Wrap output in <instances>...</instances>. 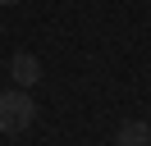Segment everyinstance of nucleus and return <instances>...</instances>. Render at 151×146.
Masks as SVG:
<instances>
[{"instance_id":"f257e3e1","label":"nucleus","mask_w":151,"mask_h":146,"mask_svg":"<svg viewBox=\"0 0 151 146\" xmlns=\"http://www.w3.org/2000/svg\"><path fill=\"white\" fill-rule=\"evenodd\" d=\"M32 119H37V105H32V96H28L23 87L0 91V132L19 137V132H28V128H32Z\"/></svg>"},{"instance_id":"f03ea898","label":"nucleus","mask_w":151,"mask_h":146,"mask_svg":"<svg viewBox=\"0 0 151 146\" xmlns=\"http://www.w3.org/2000/svg\"><path fill=\"white\" fill-rule=\"evenodd\" d=\"M9 78L19 82L23 91H28V87H37V82H41V59H37L32 50H19V55L9 59Z\"/></svg>"},{"instance_id":"7ed1b4c3","label":"nucleus","mask_w":151,"mask_h":146,"mask_svg":"<svg viewBox=\"0 0 151 146\" xmlns=\"http://www.w3.org/2000/svg\"><path fill=\"white\" fill-rule=\"evenodd\" d=\"M147 142H151V123L147 119H128L114 132V146H147Z\"/></svg>"},{"instance_id":"39448f33","label":"nucleus","mask_w":151,"mask_h":146,"mask_svg":"<svg viewBox=\"0 0 151 146\" xmlns=\"http://www.w3.org/2000/svg\"><path fill=\"white\" fill-rule=\"evenodd\" d=\"M147 82H151V69H147Z\"/></svg>"},{"instance_id":"20e7f679","label":"nucleus","mask_w":151,"mask_h":146,"mask_svg":"<svg viewBox=\"0 0 151 146\" xmlns=\"http://www.w3.org/2000/svg\"><path fill=\"white\" fill-rule=\"evenodd\" d=\"M0 5H23V0H0Z\"/></svg>"}]
</instances>
